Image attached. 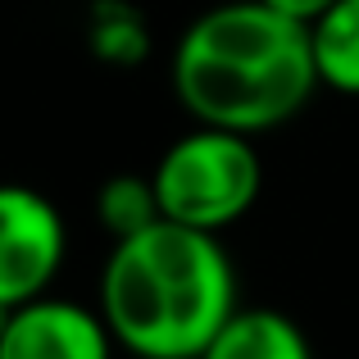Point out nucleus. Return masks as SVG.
<instances>
[{
	"label": "nucleus",
	"mask_w": 359,
	"mask_h": 359,
	"mask_svg": "<svg viewBox=\"0 0 359 359\" xmlns=\"http://www.w3.org/2000/svg\"><path fill=\"white\" fill-rule=\"evenodd\" d=\"M309 50L318 87L337 96H359V0H337L309 23Z\"/></svg>",
	"instance_id": "7"
},
{
	"label": "nucleus",
	"mask_w": 359,
	"mask_h": 359,
	"mask_svg": "<svg viewBox=\"0 0 359 359\" xmlns=\"http://www.w3.org/2000/svg\"><path fill=\"white\" fill-rule=\"evenodd\" d=\"M100 318L118 351L137 359H201L237 314V269L210 232L159 219L109 245Z\"/></svg>",
	"instance_id": "2"
},
{
	"label": "nucleus",
	"mask_w": 359,
	"mask_h": 359,
	"mask_svg": "<svg viewBox=\"0 0 359 359\" xmlns=\"http://www.w3.org/2000/svg\"><path fill=\"white\" fill-rule=\"evenodd\" d=\"M264 5L269 9H278L282 18H291V23H314L318 14H327V9L337 5V0H264Z\"/></svg>",
	"instance_id": "10"
},
{
	"label": "nucleus",
	"mask_w": 359,
	"mask_h": 359,
	"mask_svg": "<svg viewBox=\"0 0 359 359\" xmlns=\"http://www.w3.org/2000/svg\"><path fill=\"white\" fill-rule=\"evenodd\" d=\"M173 96L201 128L259 137L291 123L318 91L309 27L264 0H223L173 46Z\"/></svg>",
	"instance_id": "1"
},
{
	"label": "nucleus",
	"mask_w": 359,
	"mask_h": 359,
	"mask_svg": "<svg viewBox=\"0 0 359 359\" xmlns=\"http://www.w3.org/2000/svg\"><path fill=\"white\" fill-rule=\"evenodd\" d=\"M146 46H150V36L128 5H100L96 9V18H91V50H96V60L128 69V64H137L146 55Z\"/></svg>",
	"instance_id": "9"
},
{
	"label": "nucleus",
	"mask_w": 359,
	"mask_h": 359,
	"mask_svg": "<svg viewBox=\"0 0 359 359\" xmlns=\"http://www.w3.org/2000/svg\"><path fill=\"white\" fill-rule=\"evenodd\" d=\"M164 219L159 214V201H155V182L150 173H114L100 182L96 191V223L109 232V241H128L137 232L155 228Z\"/></svg>",
	"instance_id": "8"
},
{
	"label": "nucleus",
	"mask_w": 359,
	"mask_h": 359,
	"mask_svg": "<svg viewBox=\"0 0 359 359\" xmlns=\"http://www.w3.org/2000/svg\"><path fill=\"white\" fill-rule=\"evenodd\" d=\"M0 318H5V314H0Z\"/></svg>",
	"instance_id": "11"
},
{
	"label": "nucleus",
	"mask_w": 359,
	"mask_h": 359,
	"mask_svg": "<svg viewBox=\"0 0 359 359\" xmlns=\"http://www.w3.org/2000/svg\"><path fill=\"white\" fill-rule=\"evenodd\" d=\"M150 182L164 223L219 237L255 210L264 191V159L255 137L196 123L159 155Z\"/></svg>",
	"instance_id": "3"
},
{
	"label": "nucleus",
	"mask_w": 359,
	"mask_h": 359,
	"mask_svg": "<svg viewBox=\"0 0 359 359\" xmlns=\"http://www.w3.org/2000/svg\"><path fill=\"white\" fill-rule=\"evenodd\" d=\"M201 359H314V351L291 314L269 305H241Z\"/></svg>",
	"instance_id": "6"
},
{
	"label": "nucleus",
	"mask_w": 359,
	"mask_h": 359,
	"mask_svg": "<svg viewBox=\"0 0 359 359\" xmlns=\"http://www.w3.org/2000/svg\"><path fill=\"white\" fill-rule=\"evenodd\" d=\"M64 250L69 232L50 196L23 182H0V314L50 296Z\"/></svg>",
	"instance_id": "4"
},
{
	"label": "nucleus",
	"mask_w": 359,
	"mask_h": 359,
	"mask_svg": "<svg viewBox=\"0 0 359 359\" xmlns=\"http://www.w3.org/2000/svg\"><path fill=\"white\" fill-rule=\"evenodd\" d=\"M114 337L100 309L41 296L0 318V359H114Z\"/></svg>",
	"instance_id": "5"
}]
</instances>
